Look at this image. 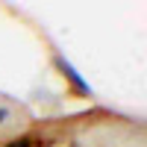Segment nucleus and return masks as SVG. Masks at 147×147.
Wrapping results in <instances>:
<instances>
[{"label": "nucleus", "mask_w": 147, "mask_h": 147, "mask_svg": "<svg viewBox=\"0 0 147 147\" xmlns=\"http://www.w3.org/2000/svg\"><path fill=\"white\" fill-rule=\"evenodd\" d=\"M6 121H9V109L0 106V124H6Z\"/></svg>", "instance_id": "7ed1b4c3"}, {"label": "nucleus", "mask_w": 147, "mask_h": 147, "mask_svg": "<svg viewBox=\"0 0 147 147\" xmlns=\"http://www.w3.org/2000/svg\"><path fill=\"white\" fill-rule=\"evenodd\" d=\"M3 147H32V138H30V136H18V138L6 141Z\"/></svg>", "instance_id": "f03ea898"}, {"label": "nucleus", "mask_w": 147, "mask_h": 147, "mask_svg": "<svg viewBox=\"0 0 147 147\" xmlns=\"http://www.w3.org/2000/svg\"><path fill=\"white\" fill-rule=\"evenodd\" d=\"M56 62H59V71L65 74V80L71 82V88L77 91V94H85V97H91V94H94V88H91V85H88V80H82V74H80L77 68H74V65L68 62L65 56H59Z\"/></svg>", "instance_id": "f257e3e1"}]
</instances>
